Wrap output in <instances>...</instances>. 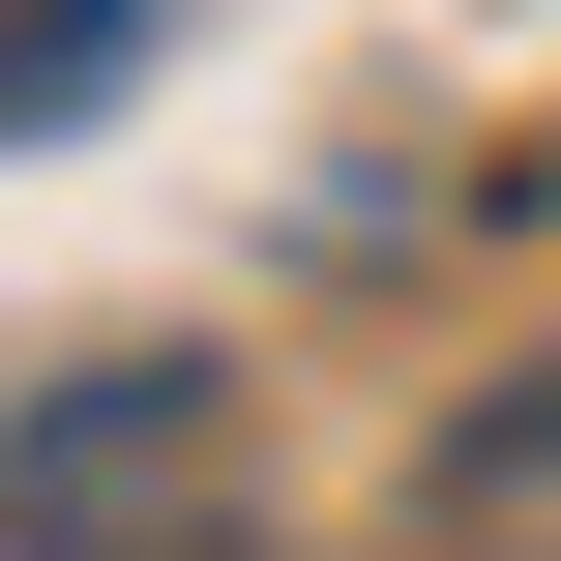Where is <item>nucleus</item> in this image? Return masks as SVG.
Returning a JSON list of instances; mask_svg holds the SVG:
<instances>
[{"label": "nucleus", "mask_w": 561, "mask_h": 561, "mask_svg": "<svg viewBox=\"0 0 561 561\" xmlns=\"http://www.w3.org/2000/svg\"><path fill=\"white\" fill-rule=\"evenodd\" d=\"M178 503H237V385L207 355H89L0 414V561H148Z\"/></svg>", "instance_id": "nucleus-1"}, {"label": "nucleus", "mask_w": 561, "mask_h": 561, "mask_svg": "<svg viewBox=\"0 0 561 561\" xmlns=\"http://www.w3.org/2000/svg\"><path fill=\"white\" fill-rule=\"evenodd\" d=\"M148 59V0H0V118H59V89H118Z\"/></svg>", "instance_id": "nucleus-2"}]
</instances>
